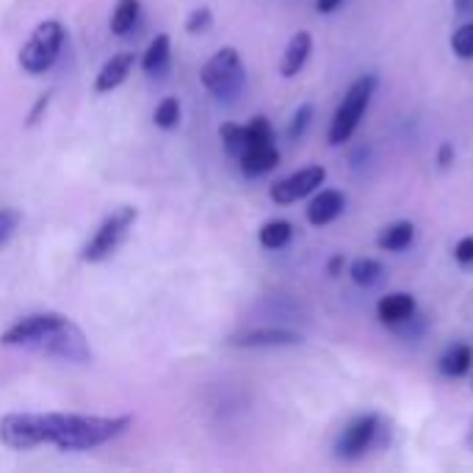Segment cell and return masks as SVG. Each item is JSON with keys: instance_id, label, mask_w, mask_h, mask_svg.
Listing matches in <instances>:
<instances>
[{"instance_id": "6da1fadb", "label": "cell", "mask_w": 473, "mask_h": 473, "mask_svg": "<svg viewBox=\"0 0 473 473\" xmlns=\"http://www.w3.org/2000/svg\"><path fill=\"white\" fill-rule=\"evenodd\" d=\"M133 424L130 415H78V412H12L0 418V443L14 451L56 446L62 451H86L102 446Z\"/></svg>"}, {"instance_id": "7a4b0ae2", "label": "cell", "mask_w": 473, "mask_h": 473, "mask_svg": "<svg viewBox=\"0 0 473 473\" xmlns=\"http://www.w3.org/2000/svg\"><path fill=\"white\" fill-rule=\"evenodd\" d=\"M4 346L31 349L53 360L64 362H89L92 346L83 330L67 319L62 313H31L14 322L4 335H0Z\"/></svg>"}, {"instance_id": "3957f363", "label": "cell", "mask_w": 473, "mask_h": 473, "mask_svg": "<svg viewBox=\"0 0 473 473\" xmlns=\"http://www.w3.org/2000/svg\"><path fill=\"white\" fill-rule=\"evenodd\" d=\"M202 86L214 94L217 100H236L246 83V67L241 62V53L236 47H222L210 56L199 72Z\"/></svg>"}, {"instance_id": "277c9868", "label": "cell", "mask_w": 473, "mask_h": 473, "mask_svg": "<svg viewBox=\"0 0 473 473\" xmlns=\"http://www.w3.org/2000/svg\"><path fill=\"white\" fill-rule=\"evenodd\" d=\"M67 42V31L59 20H44L34 28V34L28 36V42L20 50V67L28 75H42L47 72L53 64L59 62L62 50Z\"/></svg>"}, {"instance_id": "5b68a950", "label": "cell", "mask_w": 473, "mask_h": 473, "mask_svg": "<svg viewBox=\"0 0 473 473\" xmlns=\"http://www.w3.org/2000/svg\"><path fill=\"white\" fill-rule=\"evenodd\" d=\"M136 219H139V210L136 208H130V205L117 208L114 214H109V217L100 222V227L94 230V236L83 244L81 257L86 263H102V260H109L111 255H117L120 246L128 241Z\"/></svg>"}, {"instance_id": "8992f818", "label": "cell", "mask_w": 473, "mask_h": 473, "mask_svg": "<svg viewBox=\"0 0 473 473\" xmlns=\"http://www.w3.org/2000/svg\"><path fill=\"white\" fill-rule=\"evenodd\" d=\"M380 81L377 75H360L343 94L338 111L333 117V125H330V144H343L354 136L362 114L368 111V102H372L374 92H377Z\"/></svg>"}, {"instance_id": "52a82bcc", "label": "cell", "mask_w": 473, "mask_h": 473, "mask_svg": "<svg viewBox=\"0 0 473 473\" xmlns=\"http://www.w3.org/2000/svg\"><path fill=\"white\" fill-rule=\"evenodd\" d=\"M377 435H380V415L362 412V415L352 418L341 430V435L335 440V454L341 459H360L368 449L374 446Z\"/></svg>"}, {"instance_id": "ba28073f", "label": "cell", "mask_w": 473, "mask_h": 473, "mask_svg": "<svg viewBox=\"0 0 473 473\" xmlns=\"http://www.w3.org/2000/svg\"><path fill=\"white\" fill-rule=\"evenodd\" d=\"M324 180H327V169L324 167H304V169L277 180L269 188V197L277 205H291V202H299V199L310 197L315 188L324 186Z\"/></svg>"}, {"instance_id": "9c48e42d", "label": "cell", "mask_w": 473, "mask_h": 473, "mask_svg": "<svg viewBox=\"0 0 473 473\" xmlns=\"http://www.w3.org/2000/svg\"><path fill=\"white\" fill-rule=\"evenodd\" d=\"M302 338L291 330H280V327H255V330H244L238 335H230V346H241V349H272V346H294Z\"/></svg>"}, {"instance_id": "30bf717a", "label": "cell", "mask_w": 473, "mask_h": 473, "mask_svg": "<svg viewBox=\"0 0 473 473\" xmlns=\"http://www.w3.org/2000/svg\"><path fill=\"white\" fill-rule=\"evenodd\" d=\"M412 315H415V296L407 291H393L377 302V319L391 330L404 327L407 322H412Z\"/></svg>"}, {"instance_id": "8fae6325", "label": "cell", "mask_w": 473, "mask_h": 473, "mask_svg": "<svg viewBox=\"0 0 473 473\" xmlns=\"http://www.w3.org/2000/svg\"><path fill=\"white\" fill-rule=\"evenodd\" d=\"M343 208H346L343 191L324 188V191H319V194L310 199V205H307V222L313 227H324V225L335 222L343 214Z\"/></svg>"}, {"instance_id": "7c38bea8", "label": "cell", "mask_w": 473, "mask_h": 473, "mask_svg": "<svg viewBox=\"0 0 473 473\" xmlns=\"http://www.w3.org/2000/svg\"><path fill=\"white\" fill-rule=\"evenodd\" d=\"M280 164V150L277 144H260V147H249L238 155V167L246 178H260L272 172Z\"/></svg>"}, {"instance_id": "4fadbf2b", "label": "cell", "mask_w": 473, "mask_h": 473, "mask_svg": "<svg viewBox=\"0 0 473 473\" xmlns=\"http://www.w3.org/2000/svg\"><path fill=\"white\" fill-rule=\"evenodd\" d=\"M133 64H136V53H130V50L117 53V56H111L109 62L102 64V70L97 72L94 89H97V92H111V89H117L120 83H125V78L130 75Z\"/></svg>"}, {"instance_id": "5bb4252c", "label": "cell", "mask_w": 473, "mask_h": 473, "mask_svg": "<svg viewBox=\"0 0 473 473\" xmlns=\"http://www.w3.org/2000/svg\"><path fill=\"white\" fill-rule=\"evenodd\" d=\"M169 64H172V39L169 34H158L141 53V70L152 78H161L169 72Z\"/></svg>"}, {"instance_id": "9a60e30c", "label": "cell", "mask_w": 473, "mask_h": 473, "mask_svg": "<svg viewBox=\"0 0 473 473\" xmlns=\"http://www.w3.org/2000/svg\"><path fill=\"white\" fill-rule=\"evenodd\" d=\"M310 53H313V36L307 31H299L291 36V42L285 44V53H283V59H280V75L283 78H294L302 72V67L307 64L310 59Z\"/></svg>"}, {"instance_id": "2e32d148", "label": "cell", "mask_w": 473, "mask_h": 473, "mask_svg": "<svg viewBox=\"0 0 473 473\" xmlns=\"http://www.w3.org/2000/svg\"><path fill=\"white\" fill-rule=\"evenodd\" d=\"M470 365H473V349H470L468 343H451V346L440 354V360H438L440 374H443V377H451V380L465 377V374L470 372Z\"/></svg>"}, {"instance_id": "e0dca14e", "label": "cell", "mask_w": 473, "mask_h": 473, "mask_svg": "<svg viewBox=\"0 0 473 473\" xmlns=\"http://www.w3.org/2000/svg\"><path fill=\"white\" fill-rule=\"evenodd\" d=\"M412 238H415V225L407 222V219H401V222H393V225H388V227L380 230L377 246L382 252H401V249H407L412 244Z\"/></svg>"}, {"instance_id": "ac0fdd59", "label": "cell", "mask_w": 473, "mask_h": 473, "mask_svg": "<svg viewBox=\"0 0 473 473\" xmlns=\"http://www.w3.org/2000/svg\"><path fill=\"white\" fill-rule=\"evenodd\" d=\"M139 17H141L139 0H117L114 14H111V31L117 36H128L139 25Z\"/></svg>"}, {"instance_id": "d6986e66", "label": "cell", "mask_w": 473, "mask_h": 473, "mask_svg": "<svg viewBox=\"0 0 473 473\" xmlns=\"http://www.w3.org/2000/svg\"><path fill=\"white\" fill-rule=\"evenodd\" d=\"M291 238H294V225L285 219H272L257 233V241L263 249H283V246H288Z\"/></svg>"}, {"instance_id": "ffe728a7", "label": "cell", "mask_w": 473, "mask_h": 473, "mask_svg": "<svg viewBox=\"0 0 473 473\" xmlns=\"http://www.w3.org/2000/svg\"><path fill=\"white\" fill-rule=\"evenodd\" d=\"M382 275H385L382 263L374 260V257H357V260L352 263V266H349V277H352V283L360 285V288L377 285V283L382 280Z\"/></svg>"}, {"instance_id": "44dd1931", "label": "cell", "mask_w": 473, "mask_h": 473, "mask_svg": "<svg viewBox=\"0 0 473 473\" xmlns=\"http://www.w3.org/2000/svg\"><path fill=\"white\" fill-rule=\"evenodd\" d=\"M152 120L161 130H175L180 125V100L178 97H164L161 102L155 105Z\"/></svg>"}, {"instance_id": "7402d4cb", "label": "cell", "mask_w": 473, "mask_h": 473, "mask_svg": "<svg viewBox=\"0 0 473 473\" xmlns=\"http://www.w3.org/2000/svg\"><path fill=\"white\" fill-rule=\"evenodd\" d=\"M219 139H222L225 150H227L233 158H238V155L246 150V128H244V125L225 122V125L219 128Z\"/></svg>"}, {"instance_id": "603a6c76", "label": "cell", "mask_w": 473, "mask_h": 473, "mask_svg": "<svg viewBox=\"0 0 473 473\" xmlns=\"http://www.w3.org/2000/svg\"><path fill=\"white\" fill-rule=\"evenodd\" d=\"M451 50H454V56L462 59V62L473 59V23L459 25V28L451 34Z\"/></svg>"}, {"instance_id": "cb8c5ba5", "label": "cell", "mask_w": 473, "mask_h": 473, "mask_svg": "<svg viewBox=\"0 0 473 473\" xmlns=\"http://www.w3.org/2000/svg\"><path fill=\"white\" fill-rule=\"evenodd\" d=\"M310 120H313V105H310V102H302L299 109H296V114L291 117V125H288V139H291V141L302 139V136H304V130H307V125H310Z\"/></svg>"}, {"instance_id": "d4e9b609", "label": "cell", "mask_w": 473, "mask_h": 473, "mask_svg": "<svg viewBox=\"0 0 473 473\" xmlns=\"http://www.w3.org/2000/svg\"><path fill=\"white\" fill-rule=\"evenodd\" d=\"M23 217H20V210L14 208H0V246H4L20 227Z\"/></svg>"}, {"instance_id": "484cf974", "label": "cell", "mask_w": 473, "mask_h": 473, "mask_svg": "<svg viewBox=\"0 0 473 473\" xmlns=\"http://www.w3.org/2000/svg\"><path fill=\"white\" fill-rule=\"evenodd\" d=\"M210 23H214V12H210L208 6H199L188 14L186 20V31L188 34H205L210 28Z\"/></svg>"}, {"instance_id": "4316f807", "label": "cell", "mask_w": 473, "mask_h": 473, "mask_svg": "<svg viewBox=\"0 0 473 473\" xmlns=\"http://www.w3.org/2000/svg\"><path fill=\"white\" fill-rule=\"evenodd\" d=\"M454 260H457V266L470 272L473 269V236H465L454 244Z\"/></svg>"}, {"instance_id": "83f0119b", "label": "cell", "mask_w": 473, "mask_h": 473, "mask_svg": "<svg viewBox=\"0 0 473 473\" xmlns=\"http://www.w3.org/2000/svg\"><path fill=\"white\" fill-rule=\"evenodd\" d=\"M454 164V147L449 144V141H443L440 147H438V167L440 169H449Z\"/></svg>"}, {"instance_id": "f1b7e54d", "label": "cell", "mask_w": 473, "mask_h": 473, "mask_svg": "<svg viewBox=\"0 0 473 473\" xmlns=\"http://www.w3.org/2000/svg\"><path fill=\"white\" fill-rule=\"evenodd\" d=\"M47 102H50V94H42L39 100H36V105H34V111H31V120H28V125H34V122H39V114L47 109Z\"/></svg>"}, {"instance_id": "f546056e", "label": "cell", "mask_w": 473, "mask_h": 473, "mask_svg": "<svg viewBox=\"0 0 473 473\" xmlns=\"http://www.w3.org/2000/svg\"><path fill=\"white\" fill-rule=\"evenodd\" d=\"M338 6H341V0H315V9H319V14H333Z\"/></svg>"}, {"instance_id": "4dcf8cb0", "label": "cell", "mask_w": 473, "mask_h": 473, "mask_svg": "<svg viewBox=\"0 0 473 473\" xmlns=\"http://www.w3.org/2000/svg\"><path fill=\"white\" fill-rule=\"evenodd\" d=\"M341 269H343V255H335V257L327 263V272H330L333 277H338V275H341Z\"/></svg>"}, {"instance_id": "1f68e13d", "label": "cell", "mask_w": 473, "mask_h": 473, "mask_svg": "<svg viewBox=\"0 0 473 473\" xmlns=\"http://www.w3.org/2000/svg\"><path fill=\"white\" fill-rule=\"evenodd\" d=\"M451 4H454V12L457 14H468L473 9V0H451Z\"/></svg>"}, {"instance_id": "d6a6232c", "label": "cell", "mask_w": 473, "mask_h": 473, "mask_svg": "<svg viewBox=\"0 0 473 473\" xmlns=\"http://www.w3.org/2000/svg\"><path fill=\"white\" fill-rule=\"evenodd\" d=\"M465 443H468V449L473 451V424H470V430H468V438H465Z\"/></svg>"}]
</instances>
